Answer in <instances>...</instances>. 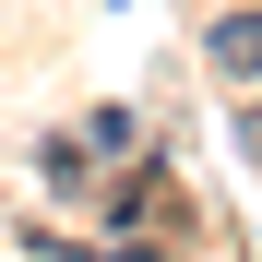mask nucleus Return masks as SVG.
I'll use <instances>...</instances> for the list:
<instances>
[{"mask_svg": "<svg viewBox=\"0 0 262 262\" xmlns=\"http://www.w3.org/2000/svg\"><path fill=\"white\" fill-rule=\"evenodd\" d=\"M214 72L262 83V12H227V24H214Z\"/></svg>", "mask_w": 262, "mask_h": 262, "instance_id": "f257e3e1", "label": "nucleus"}]
</instances>
